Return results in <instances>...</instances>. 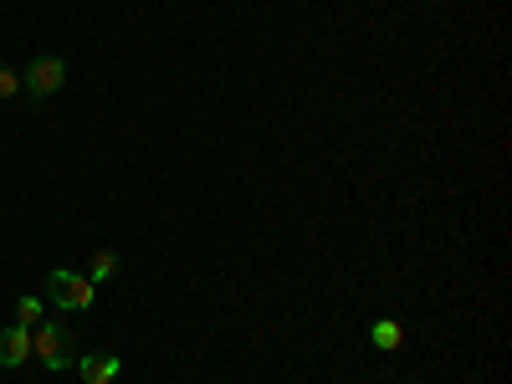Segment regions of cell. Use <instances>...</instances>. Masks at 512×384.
<instances>
[{"instance_id":"obj_1","label":"cell","mask_w":512,"mask_h":384,"mask_svg":"<svg viewBox=\"0 0 512 384\" xmlns=\"http://www.w3.org/2000/svg\"><path fill=\"white\" fill-rule=\"evenodd\" d=\"M31 359H41L52 374L72 369V364H77V338H72V328L57 323V318H41V323L31 328Z\"/></svg>"},{"instance_id":"obj_2","label":"cell","mask_w":512,"mask_h":384,"mask_svg":"<svg viewBox=\"0 0 512 384\" xmlns=\"http://www.w3.org/2000/svg\"><path fill=\"white\" fill-rule=\"evenodd\" d=\"M47 297H52L62 313H88V308H93V297H98V287L82 277V272L52 267V272H47Z\"/></svg>"},{"instance_id":"obj_3","label":"cell","mask_w":512,"mask_h":384,"mask_svg":"<svg viewBox=\"0 0 512 384\" xmlns=\"http://www.w3.org/2000/svg\"><path fill=\"white\" fill-rule=\"evenodd\" d=\"M67 77H72L67 57H36V62L21 72V93H31V98H52V93L67 88Z\"/></svg>"},{"instance_id":"obj_4","label":"cell","mask_w":512,"mask_h":384,"mask_svg":"<svg viewBox=\"0 0 512 384\" xmlns=\"http://www.w3.org/2000/svg\"><path fill=\"white\" fill-rule=\"evenodd\" d=\"M77 374H82V384H118L123 379V359L118 354H82Z\"/></svg>"},{"instance_id":"obj_5","label":"cell","mask_w":512,"mask_h":384,"mask_svg":"<svg viewBox=\"0 0 512 384\" xmlns=\"http://www.w3.org/2000/svg\"><path fill=\"white\" fill-rule=\"evenodd\" d=\"M31 359V328L11 323V328H0V364L6 369H21Z\"/></svg>"},{"instance_id":"obj_6","label":"cell","mask_w":512,"mask_h":384,"mask_svg":"<svg viewBox=\"0 0 512 384\" xmlns=\"http://www.w3.org/2000/svg\"><path fill=\"white\" fill-rule=\"evenodd\" d=\"M369 344H374L379 354H395V349L405 344V328H400L395 318H379V323L369 328Z\"/></svg>"},{"instance_id":"obj_7","label":"cell","mask_w":512,"mask_h":384,"mask_svg":"<svg viewBox=\"0 0 512 384\" xmlns=\"http://www.w3.org/2000/svg\"><path fill=\"white\" fill-rule=\"evenodd\" d=\"M118 272H123V256L118 251H93V262H88V272H82V277L98 287V282H113Z\"/></svg>"},{"instance_id":"obj_8","label":"cell","mask_w":512,"mask_h":384,"mask_svg":"<svg viewBox=\"0 0 512 384\" xmlns=\"http://www.w3.org/2000/svg\"><path fill=\"white\" fill-rule=\"evenodd\" d=\"M41 318H47V303H41V297H31V292H21V297H16V323H21V328H36Z\"/></svg>"},{"instance_id":"obj_9","label":"cell","mask_w":512,"mask_h":384,"mask_svg":"<svg viewBox=\"0 0 512 384\" xmlns=\"http://www.w3.org/2000/svg\"><path fill=\"white\" fill-rule=\"evenodd\" d=\"M11 98H21V72L11 62H0V103H11Z\"/></svg>"}]
</instances>
